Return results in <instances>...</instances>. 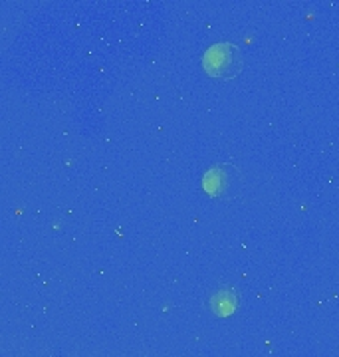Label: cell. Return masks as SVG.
<instances>
[{"instance_id":"obj_1","label":"cell","mask_w":339,"mask_h":357,"mask_svg":"<svg viewBox=\"0 0 339 357\" xmlns=\"http://www.w3.org/2000/svg\"><path fill=\"white\" fill-rule=\"evenodd\" d=\"M244 66L239 46L232 42H216L209 46L202 56V68L211 77L216 79H232L240 74Z\"/></svg>"},{"instance_id":"obj_2","label":"cell","mask_w":339,"mask_h":357,"mask_svg":"<svg viewBox=\"0 0 339 357\" xmlns=\"http://www.w3.org/2000/svg\"><path fill=\"white\" fill-rule=\"evenodd\" d=\"M209 310L220 316V318H228L236 312L239 307V292L232 288V286H220L216 288L211 296H209V302H206Z\"/></svg>"},{"instance_id":"obj_3","label":"cell","mask_w":339,"mask_h":357,"mask_svg":"<svg viewBox=\"0 0 339 357\" xmlns=\"http://www.w3.org/2000/svg\"><path fill=\"white\" fill-rule=\"evenodd\" d=\"M232 175V165H213L202 175V189L209 197H220L228 189Z\"/></svg>"}]
</instances>
